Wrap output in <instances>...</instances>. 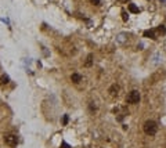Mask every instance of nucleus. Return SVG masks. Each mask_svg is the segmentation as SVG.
<instances>
[{
	"mask_svg": "<svg viewBox=\"0 0 166 148\" xmlns=\"http://www.w3.org/2000/svg\"><path fill=\"white\" fill-rule=\"evenodd\" d=\"M143 127H144V133L148 134V136H154V134H156V131H158V125H156L154 120H147Z\"/></svg>",
	"mask_w": 166,
	"mask_h": 148,
	"instance_id": "nucleus-1",
	"label": "nucleus"
},
{
	"mask_svg": "<svg viewBox=\"0 0 166 148\" xmlns=\"http://www.w3.org/2000/svg\"><path fill=\"white\" fill-rule=\"evenodd\" d=\"M138 101H140V93L137 90H133V92H130L127 94V97H126L127 104H137Z\"/></svg>",
	"mask_w": 166,
	"mask_h": 148,
	"instance_id": "nucleus-2",
	"label": "nucleus"
},
{
	"mask_svg": "<svg viewBox=\"0 0 166 148\" xmlns=\"http://www.w3.org/2000/svg\"><path fill=\"white\" fill-rule=\"evenodd\" d=\"M4 143H6L8 147H15V145L18 144V138H17V136H14V134H6V136H4Z\"/></svg>",
	"mask_w": 166,
	"mask_h": 148,
	"instance_id": "nucleus-3",
	"label": "nucleus"
},
{
	"mask_svg": "<svg viewBox=\"0 0 166 148\" xmlns=\"http://www.w3.org/2000/svg\"><path fill=\"white\" fill-rule=\"evenodd\" d=\"M119 90H120V86L119 85H112L110 87V90H108V92H110V94L112 95V97H116V95L119 94Z\"/></svg>",
	"mask_w": 166,
	"mask_h": 148,
	"instance_id": "nucleus-4",
	"label": "nucleus"
},
{
	"mask_svg": "<svg viewBox=\"0 0 166 148\" xmlns=\"http://www.w3.org/2000/svg\"><path fill=\"white\" fill-rule=\"evenodd\" d=\"M71 80L74 82V83H79V82L82 80V76L79 74H72V76H71Z\"/></svg>",
	"mask_w": 166,
	"mask_h": 148,
	"instance_id": "nucleus-5",
	"label": "nucleus"
},
{
	"mask_svg": "<svg viewBox=\"0 0 166 148\" xmlns=\"http://www.w3.org/2000/svg\"><path fill=\"white\" fill-rule=\"evenodd\" d=\"M8 82H10V78L7 75H1L0 76V85H7Z\"/></svg>",
	"mask_w": 166,
	"mask_h": 148,
	"instance_id": "nucleus-6",
	"label": "nucleus"
},
{
	"mask_svg": "<svg viewBox=\"0 0 166 148\" xmlns=\"http://www.w3.org/2000/svg\"><path fill=\"white\" fill-rule=\"evenodd\" d=\"M144 36H145V37H151V39H155V32L152 31V29H149V31H145V32H144Z\"/></svg>",
	"mask_w": 166,
	"mask_h": 148,
	"instance_id": "nucleus-7",
	"label": "nucleus"
},
{
	"mask_svg": "<svg viewBox=\"0 0 166 148\" xmlns=\"http://www.w3.org/2000/svg\"><path fill=\"white\" fill-rule=\"evenodd\" d=\"M129 11H130V13H134V14H137L140 10H138V7L136 6V4H129Z\"/></svg>",
	"mask_w": 166,
	"mask_h": 148,
	"instance_id": "nucleus-8",
	"label": "nucleus"
},
{
	"mask_svg": "<svg viewBox=\"0 0 166 148\" xmlns=\"http://www.w3.org/2000/svg\"><path fill=\"white\" fill-rule=\"evenodd\" d=\"M92 64H93V56L92 54H89L87 60H86V62H85V67H92Z\"/></svg>",
	"mask_w": 166,
	"mask_h": 148,
	"instance_id": "nucleus-9",
	"label": "nucleus"
},
{
	"mask_svg": "<svg viewBox=\"0 0 166 148\" xmlns=\"http://www.w3.org/2000/svg\"><path fill=\"white\" fill-rule=\"evenodd\" d=\"M61 148H71V145L68 144V143H65V141H62L61 143Z\"/></svg>",
	"mask_w": 166,
	"mask_h": 148,
	"instance_id": "nucleus-10",
	"label": "nucleus"
},
{
	"mask_svg": "<svg viewBox=\"0 0 166 148\" xmlns=\"http://www.w3.org/2000/svg\"><path fill=\"white\" fill-rule=\"evenodd\" d=\"M158 32H159V33H166V28H165V26H159Z\"/></svg>",
	"mask_w": 166,
	"mask_h": 148,
	"instance_id": "nucleus-11",
	"label": "nucleus"
},
{
	"mask_svg": "<svg viewBox=\"0 0 166 148\" xmlns=\"http://www.w3.org/2000/svg\"><path fill=\"white\" fill-rule=\"evenodd\" d=\"M62 125H68V115H64V118H62Z\"/></svg>",
	"mask_w": 166,
	"mask_h": 148,
	"instance_id": "nucleus-12",
	"label": "nucleus"
},
{
	"mask_svg": "<svg viewBox=\"0 0 166 148\" xmlns=\"http://www.w3.org/2000/svg\"><path fill=\"white\" fill-rule=\"evenodd\" d=\"M122 18H123V21H127V14H126V11H122Z\"/></svg>",
	"mask_w": 166,
	"mask_h": 148,
	"instance_id": "nucleus-13",
	"label": "nucleus"
},
{
	"mask_svg": "<svg viewBox=\"0 0 166 148\" xmlns=\"http://www.w3.org/2000/svg\"><path fill=\"white\" fill-rule=\"evenodd\" d=\"M90 3H92V4H95V6H98V4H100V0H90Z\"/></svg>",
	"mask_w": 166,
	"mask_h": 148,
	"instance_id": "nucleus-14",
	"label": "nucleus"
},
{
	"mask_svg": "<svg viewBox=\"0 0 166 148\" xmlns=\"http://www.w3.org/2000/svg\"><path fill=\"white\" fill-rule=\"evenodd\" d=\"M119 1H127V0H119Z\"/></svg>",
	"mask_w": 166,
	"mask_h": 148,
	"instance_id": "nucleus-15",
	"label": "nucleus"
}]
</instances>
